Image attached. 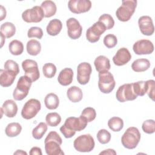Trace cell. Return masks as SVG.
Segmentation results:
<instances>
[{
  "mask_svg": "<svg viewBox=\"0 0 155 155\" xmlns=\"http://www.w3.org/2000/svg\"><path fill=\"white\" fill-rule=\"evenodd\" d=\"M68 36L72 39H77L81 36L82 27L79 22L74 18H70L66 21Z\"/></svg>",
  "mask_w": 155,
  "mask_h": 155,
  "instance_id": "obj_16",
  "label": "cell"
},
{
  "mask_svg": "<svg viewBox=\"0 0 155 155\" xmlns=\"http://www.w3.org/2000/svg\"><path fill=\"white\" fill-rule=\"evenodd\" d=\"M73 78V71L70 68H65L62 70L58 77V82L63 85L67 86L71 84Z\"/></svg>",
  "mask_w": 155,
  "mask_h": 155,
  "instance_id": "obj_20",
  "label": "cell"
},
{
  "mask_svg": "<svg viewBox=\"0 0 155 155\" xmlns=\"http://www.w3.org/2000/svg\"><path fill=\"white\" fill-rule=\"evenodd\" d=\"M44 17V13L42 8L36 5L31 8L27 9L22 13V19L28 23L41 22Z\"/></svg>",
  "mask_w": 155,
  "mask_h": 155,
  "instance_id": "obj_10",
  "label": "cell"
},
{
  "mask_svg": "<svg viewBox=\"0 0 155 155\" xmlns=\"http://www.w3.org/2000/svg\"><path fill=\"white\" fill-rule=\"evenodd\" d=\"M47 131V125L44 122H40L32 131L33 137L37 140L41 139Z\"/></svg>",
  "mask_w": 155,
  "mask_h": 155,
  "instance_id": "obj_35",
  "label": "cell"
},
{
  "mask_svg": "<svg viewBox=\"0 0 155 155\" xmlns=\"http://www.w3.org/2000/svg\"><path fill=\"white\" fill-rule=\"evenodd\" d=\"M92 73L91 65L88 62H82L79 64L77 68V80L81 85L87 84L90 78Z\"/></svg>",
  "mask_w": 155,
  "mask_h": 155,
  "instance_id": "obj_14",
  "label": "cell"
},
{
  "mask_svg": "<svg viewBox=\"0 0 155 155\" xmlns=\"http://www.w3.org/2000/svg\"><path fill=\"white\" fill-rule=\"evenodd\" d=\"M131 59V54L129 50L125 47L119 48L113 57V61L117 66H122L127 64Z\"/></svg>",
  "mask_w": 155,
  "mask_h": 155,
  "instance_id": "obj_18",
  "label": "cell"
},
{
  "mask_svg": "<svg viewBox=\"0 0 155 155\" xmlns=\"http://www.w3.org/2000/svg\"><path fill=\"white\" fill-rule=\"evenodd\" d=\"M62 28V22L58 19L51 20L47 26L46 30L50 36H56L61 31Z\"/></svg>",
  "mask_w": 155,
  "mask_h": 155,
  "instance_id": "obj_24",
  "label": "cell"
},
{
  "mask_svg": "<svg viewBox=\"0 0 155 155\" xmlns=\"http://www.w3.org/2000/svg\"><path fill=\"white\" fill-rule=\"evenodd\" d=\"M140 133L139 130L134 127L128 128L121 137L122 145L127 149H134L138 145L140 140Z\"/></svg>",
  "mask_w": 155,
  "mask_h": 155,
  "instance_id": "obj_3",
  "label": "cell"
},
{
  "mask_svg": "<svg viewBox=\"0 0 155 155\" xmlns=\"http://www.w3.org/2000/svg\"><path fill=\"white\" fill-rule=\"evenodd\" d=\"M137 7L136 0H125L122 1V5L117 9L116 15L117 19L122 22L129 21L135 12Z\"/></svg>",
  "mask_w": 155,
  "mask_h": 155,
  "instance_id": "obj_4",
  "label": "cell"
},
{
  "mask_svg": "<svg viewBox=\"0 0 155 155\" xmlns=\"http://www.w3.org/2000/svg\"><path fill=\"white\" fill-rule=\"evenodd\" d=\"M43 36V31L41 28L38 27H32L28 29L27 32V36L29 38H37L41 39Z\"/></svg>",
  "mask_w": 155,
  "mask_h": 155,
  "instance_id": "obj_43",
  "label": "cell"
},
{
  "mask_svg": "<svg viewBox=\"0 0 155 155\" xmlns=\"http://www.w3.org/2000/svg\"><path fill=\"white\" fill-rule=\"evenodd\" d=\"M16 75L6 70H0V85L3 87H8L12 85L15 80Z\"/></svg>",
  "mask_w": 155,
  "mask_h": 155,
  "instance_id": "obj_21",
  "label": "cell"
},
{
  "mask_svg": "<svg viewBox=\"0 0 155 155\" xmlns=\"http://www.w3.org/2000/svg\"><path fill=\"white\" fill-rule=\"evenodd\" d=\"M30 155H42V153L41 149L38 147H33L30 149L29 152Z\"/></svg>",
  "mask_w": 155,
  "mask_h": 155,
  "instance_id": "obj_45",
  "label": "cell"
},
{
  "mask_svg": "<svg viewBox=\"0 0 155 155\" xmlns=\"http://www.w3.org/2000/svg\"><path fill=\"white\" fill-rule=\"evenodd\" d=\"M147 93L148 95V97L152 100L154 101V87H155V81L153 79L147 81Z\"/></svg>",
  "mask_w": 155,
  "mask_h": 155,
  "instance_id": "obj_44",
  "label": "cell"
},
{
  "mask_svg": "<svg viewBox=\"0 0 155 155\" xmlns=\"http://www.w3.org/2000/svg\"><path fill=\"white\" fill-rule=\"evenodd\" d=\"M94 65L96 70L98 72L102 71H108L111 68L109 59L103 55H100L95 59Z\"/></svg>",
  "mask_w": 155,
  "mask_h": 155,
  "instance_id": "obj_22",
  "label": "cell"
},
{
  "mask_svg": "<svg viewBox=\"0 0 155 155\" xmlns=\"http://www.w3.org/2000/svg\"><path fill=\"white\" fill-rule=\"evenodd\" d=\"M41 108V104L39 100L30 99L27 101L21 111V116L25 119H31L35 117Z\"/></svg>",
  "mask_w": 155,
  "mask_h": 155,
  "instance_id": "obj_8",
  "label": "cell"
},
{
  "mask_svg": "<svg viewBox=\"0 0 155 155\" xmlns=\"http://www.w3.org/2000/svg\"><path fill=\"white\" fill-rule=\"evenodd\" d=\"M81 116L84 117L87 119L88 122H91L96 118V112L93 108L87 107L82 110L81 113Z\"/></svg>",
  "mask_w": 155,
  "mask_h": 155,
  "instance_id": "obj_40",
  "label": "cell"
},
{
  "mask_svg": "<svg viewBox=\"0 0 155 155\" xmlns=\"http://www.w3.org/2000/svg\"><path fill=\"white\" fill-rule=\"evenodd\" d=\"M98 21L101 22L106 27L107 30H110L114 27V21L113 17L109 14H103L99 18Z\"/></svg>",
  "mask_w": 155,
  "mask_h": 155,
  "instance_id": "obj_37",
  "label": "cell"
},
{
  "mask_svg": "<svg viewBox=\"0 0 155 155\" xmlns=\"http://www.w3.org/2000/svg\"><path fill=\"white\" fill-rule=\"evenodd\" d=\"M42 72L47 78H53L56 73V67L53 63H46L42 67Z\"/></svg>",
  "mask_w": 155,
  "mask_h": 155,
  "instance_id": "obj_36",
  "label": "cell"
},
{
  "mask_svg": "<svg viewBox=\"0 0 155 155\" xmlns=\"http://www.w3.org/2000/svg\"><path fill=\"white\" fill-rule=\"evenodd\" d=\"M67 96L70 101L75 103L82 100L83 93L80 88L77 86H72L68 89L67 91Z\"/></svg>",
  "mask_w": 155,
  "mask_h": 155,
  "instance_id": "obj_25",
  "label": "cell"
},
{
  "mask_svg": "<svg viewBox=\"0 0 155 155\" xmlns=\"http://www.w3.org/2000/svg\"><path fill=\"white\" fill-rule=\"evenodd\" d=\"M14 154H19V155H21V154H25V155H27V153L25 151H23V150H18L16 152L14 153Z\"/></svg>",
  "mask_w": 155,
  "mask_h": 155,
  "instance_id": "obj_48",
  "label": "cell"
},
{
  "mask_svg": "<svg viewBox=\"0 0 155 155\" xmlns=\"http://www.w3.org/2000/svg\"><path fill=\"white\" fill-rule=\"evenodd\" d=\"M22 67L25 72V76L28 77L32 82H35L39 78V70L35 61L25 59L22 62Z\"/></svg>",
  "mask_w": 155,
  "mask_h": 155,
  "instance_id": "obj_12",
  "label": "cell"
},
{
  "mask_svg": "<svg viewBox=\"0 0 155 155\" xmlns=\"http://www.w3.org/2000/svg\"><path fill=\"white\" fill-rule=\"evenodd\" d=\"M106 30L105 26L101 22L97 21L87 29L86 31V38L90 42H96L99 40L101 36Z\"/></svg>",
  "mask_w": 155,
  "mask_h": 155,
  "instance_id": "obj_11",
  "label": "cell"
},
{
  "mask_svg": "<svg viewBox=\"0 0 155 155\" xmlns=\"http://www.w3.org/2000/svg\"><path fill=\"white\" fill-rule=\"evenodd\" d=\"M116 97L118 101L124 102L129 101H133L137 97L133 91V83L125 84L120 85L117 89Z\"/></svg>",
  "mask_w": 155,
  "mask_h": 155,
  "instance_id": "obj_9",
  "label": "cell"
},
{
  "mask_svg": "<svg viewBox=\"0 0 155 155\" xmlns=\"http://www.w3.org/2000/svg\"><path fill=\"white\" fill-rule=\"evenodd\" d=\"M0 30L5 38H10L15 35L16 33V27L13 23L6 22L1 25Z\"/></svg>",
  "mask_w": 155,
  "mask_h": 155,
  "instance_id": "obj_30",
  "label": "cell"
},
{
  "mask_svg": "<svg viewBox=\"0 0 155 155\" xmlns=\"http://www.w3.org/2000/svg\"><path fill=\"white\" fill-rule=\"evenodd\" d=\"M94 139L90 134H82L78 136L73 142L74 148L79 152H90L94 149Z\"/></svg>",
  "mask_w": 155,
  "mask_h": 155,
  "instance_id": "obj_7",
  "label": "cell"
},
{
  "mask_svg": "<svg viewBox=\"0 0 155 155\" xmlns=\"http://www.w3.org/2000/svg\"><path fill=\"white\" fill-rule=\"evenodd\" d=\"M87 124V119L81 115L79 117H69L61 127L60 131L65 138H71L75 134L76 131H81L85 129Z\"/></svg>",
  "mask_w": 155,
  "mask_h": 155,
  "instance_id": "obj_1",
  "label": "cell"
},
{
  "mask_svg": "<svg viewBox=\"0 0 155 155\" xmlns=\"http://www.w3.org/2000/svg\"><path fill=\"white\" fill-rule=\"evenodd\" d=\"M4 70L12 72L16 75H18L19 73V67L18 64L13 60H7L4 65Z\"/></svg>",
  "mask_w": 155,
  "mask_h": 155,
  "instance_id": "obj_39",
  "label": "cell"
},
{
  "mask_svg": "<svg viewBox=\"0 0 155 155\" xmlns=\"http://www.w3.org/2000/svg\"><path fill=\"white\" fill-rule=\"evenodd\" d=\"M0 35H1V47H2L3 46V45H4V42H5V37L4 36V35L1 32H0Z\"/></svg>",
  "mask_w": 155,
  "mask_h": 155,
  "instance_id": "obj_49",
  "label": "cell"
},
{
  "mask_svg": "<svg viewBox=\"0 0 155 155\" xmlns=\"http://www.w3.org/2000/svg\"><path fill=\"white\" fill-rule=\"evenodd\" d=\"M103 42L105 47L108 48H112L117 45V39L115 35L113 34H108L104 37Z\"/></svg>",
  "mask_w": 155,
  "mask_h": 155,
  "instance_id": "obj_41",
  "label": "cell"
},
{
  "mask_svg": "<svg viewBox=\"0 0 155 155\" xmlns=\"http://www.w3.org/2000/svg\"><path fill=\"white\" fill-rule=\"evenodd\" d=\"M143 132L147 134H153L155 131V122L153 119L145 120L142 125Z\"/></svg>",
  "mask_w": 155,
  "mask_h": 155,
  "instance_id": "obj_42",
  "label": "cell"
},
{
  "mask_svg": "<svg viewBox=\"0 0 155 155\" xmlns=\"http://www.w3.org/2000/svg\"><path fill=\"white\" fill-rule=\"evenodd\" d=\"M6 16V10L5 8L1 5V19L0 21H2Z\"/></svg>",
  "mask_w": 155,
  "mask_h": 155,
  "instance_id": "obj_47",
  "label": "cell"
},
{
  "mask_svg": "<svg viewBox=\"0 0 155 155\" xmlns=\"http://www.w3.org/2000/svg\"><path fill=\"white\" fill-rule=\"evenodd\" d=\"M22 130L21 125L18 122H12L8 124L5 129V133L8 137H13L19 135Z\"/></svg>",
  "mask_w": 155,
  "mask_h": 155,
  "instance_id": "obj_29",
  "label": "cell"
},
{
  "mask_svg": "<svg viewBox=\"0 0 155 155\" xmlns=\"http://www.w3.org/2000/svg\"><path fill=\"white\" fill-rule=\"evenodd\" d=\"M26 49L27 53L31 56L38 55L41 50V43L36 39H31L27 43Z\"/></svg>",
  "mask_w": 155,
  "mask_h": 155,
  "instance_id": "obj_28",
  "label": "cell"
},
{
  "mask_svg": "<svg viewBox=\"0 0 155 155\" xmlns=\"http://www.w3.org/2000/svg\"><path fill=\"white\" fill-rule=\"evenodd\" d=\"M8 49L10 53L15 56H18L22 53L24 45L22 42L18 40H13L8 44Z\"/></svg>",
  "mask_w": 155,
  "mask_h": 155,
  "instance_id": "obj_31",
  "label": "cell"
},
{
  "mask_svg": "<svg viewBox=\"0 0 155 155\" xmlns=\"http://www.w3.org/2000/svg\"><path fill=\"white\" fill-rule=\"evenodd\" d=\"M68 7L70 12L80 14L88 12L91 7V2L89 0H70Z\"/></svg>",
  "mask_w": 155,
  "mask_h": 155,
  "instance_id": "obj_13",
  "label": "cell"
},
{
  "mask_svg": "<svg viewBox=\"0 0 155 155\" xmlns=\"http://www.w3.org/2000/svg\"><path fill=\"white\" fill-rule=\"evenodd\" d=\"M133 50L137 55L149 54L153 52L154 45L148 39H140L133 44Z\"/></svg>",
  "mask_w": 155,
  "mask_h": 155,
  "instance_id": "obj_15",
  "label": "cell"
},
{
  "mask_svg": "<svg viewBox=\"0 0 155 155\" xmlns=\"http://www.w3.org/2000/svg\"><path fill=\"white\" fill-rule=\"evenodd\" d=\"M138 25L140 32L146 36H151L154 33V27L153 20L149 16H142L138 19Z\"/></svg>",
  "mask_w": 155,
  "mask_h": 155,
  "instance_id": "obj_17",
  "label": "cell"
},
{
  "mask_svg": "<svg viewBox=\"0 0 155 155\" xmlns=\"http://www.w3.org/2000/svg\"><path fill=\"white\" fill-rule=\"evenodd\" d=\"M45 121L48 126L56 127L61 123V117L58 113H49L46 115Z\"/></svg>",
  "mask_w": 155,
  "mask_h": 155,
  "instance_id": "obj_34",
  "label": "cell"
},
{
  "mask_svg": "<svg viewBox=\"0 0 155 155\" xmlns=\"http://www.w3.org/2000/svg\"><path fill=\"white\" fill-rule=\"evenodd\" d=\"M133 91L136 96H143L147 93V81H137L133 83Z\"/></svg>",
  "mask_w": 155,
  "mask_h": 155,
  "instance_id": "obj_33",
  "label": "cell"
},
{
  "mask_svg": "<svg viewBox=\"0 0 155 155\" xmlns=\"http://www.w3.org/2000/svg\"><path fill=\"white\" fill-rule=\"evenodd\" d=\"M99 154H116V152L113 149H107L101 152Z\"/></svg>",
  "mask_w": 155,
  "mask_h": 155,
  "instance_id": "obj_46",
  "label": "cell"
},
{
  "mask_svg": "<svg viewBox=\"0 0 155 155\" xmlns=\"http://www.w3.org/2000/svg\"><path fill=\"white\" fill-rule=\"evenodd\" d=\"M108 126L110 130L117 132L120 131L124 127V121L119 117H113L108 121Z\"/></svg>",
  "mask_w": 155,
  "mask_h": 155,
  "instance_id": "obj_32",
  "label": "cell"
},
{
  "mask_svg": "<svg viewBox=\"0 0 155 155\" xmlns=\"http://www.w3.org/2000/svg\"><path fill=\"white\" fill-rule=\"evenodd\" d=\"M44 104L47 108L49 110H55L58 107L59 104V97L53 93H48L45 97Z\"/></svg>",
  "mask_w": 155,
  "mask_h": 155,
  "instance_id": "obj_27",
  "label": "cell"
},
{
  "mask_svg": "<svg viewBox=\"0 0 155 155\" xmlns=\"http://www.w3.org/2000/svg\"><path fill=\"white\" fill-rule=\"evenodd\" d=\"M41 7L44 12V17L45 18H50L54 16L56 13V5L52 1L47 0L43 1L41 4Z\"/></svg>",
  "mask_w": 155,
  "mask_h": 155,
  "instance_id": "obj_23",
  "label": "cell"
},
{
  "mask_svg": "<svg viewBox=\"0 0 155 155\" xmlns=\"http://www.w3.org/2000/svg\"><path fill=\"white\" fill-rule=\"evenodd\" d=\"M150 62L147 59H138L133 61L131 64V68L136 72H143L150 67Z\"/></svg>",
  "mask_w": 155,
  "mask_h": 155,
  "instance_id": "obj_26",
  "label": "cell"
},
{
  "mask_svg": "<svg viewBox=\"0 0 155 155\" xmlns=\"http://www.w3.org/2000/svg\"><path fill=\"white\" fill-rule=\"evenodd\" d=\"M98 87L100 91L105 94L111 93L114 88L116 82L113 75L108 71L99 72Z\"/></svg>",
  "mask_w": 155,
  "mask_h": 155,
  "instance_id": "obj_5",
  "label": "cell"
},
{
  "mask_svg": "<svg viewBox=\"0 0 155 155\" xmlns=\"http://www.w3.org/2000/svg\"><path fill=\"white\" fill-rule=\"evenodd\" d=\"M32 82V81L28 77L26 76H21L13 93V97L15 100L22 101L28 95Z\"/></svg>",
  "mask_w": 155,
  "mask_h": 155,
  "instance_id": "obj_6",
  "label": "cell"
},
{
  "mask_svg": "<svg viewBox=\"0 0 155 155\" xmlns=\"http://www.w3.org/2000/svg\"><path fill=\"white\" fill-rule=\"evenodd\" d=\"M97 140L102 144L108 143L111 139V134L105 129H101L98 131L96 135Z\"/></svg>",
  "mask_w": 155,
  "mask_h": 155,
  "instance_id": "obj_38",
  "label": "cell"
},
{
  "mask_svg": "<svg viewBox=\"0 0 155 155\" xmlns=\"http://www.w3.org/2000/svg\"><path fill=\"white\" fill-rule=\"evenodd\" d=\"M45 150L48 155H64L60 145L62 143V138L54 131H50L44 140Z\"/></svg>",
  "mask_w": 155,
  "mask_h": 155,
  "instance_id": "obj_2",
  "label": "cell"
},
{
  "mask_svg": "<svg viewBox=\"0 0 155 155\" xmlns=\"http://www.w3.org/2000/svg\"><path fill=\"white\" fill-rule=\"evenodd\" d=\"M1 110L7 117H13L17 114L18 106L13 100L8 99L3 103Z\"/></svg>",
  "mask_w": 155,
  "mask_h": 155,
  "instance_id": "obj_19",
  "label": "cell"
}]
</instances>
